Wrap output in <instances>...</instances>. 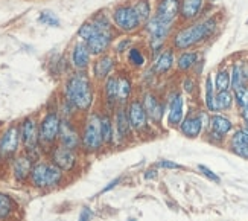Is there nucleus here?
<instances>
[{"label":"nucleus","mask_w":248,"mask_h":221,"mask_svg":"<svg viewBox=\"0 0 248 221\" xmlns=\"http://www.w3.org/2000/svg\"><path fill=\"white\" fill-rule=\"evenodd\" d=\"M64 96H66V101L75 110L89 112L94 101L93 84L90 76L82 70L73 73L67 80L66 85H64Z\"/></svg>","instance_id":"obj_1"},{"label":"nucleus","mask_w":248,"mask_h":221,"mask_svg":"<svg viewBox=\"0 0 248 221\" xmlns=\"http://www.w3.org/2000/svg\"><path fill=\"white\" fill-rule=\"evenodd\" d=\"M217 20L215 18H206L202 21H197L186 28L177 31L174 37H172V48L178 51L190 49L197 44L206 41L213 35V32L217 31Z\"/></svg>","instance_id":"obj_2"},{"label":"nucleus","mask_w":248,"mask_h":221,"mask_svg":"<svg viewBox=\"0 0 248 221\" xmlns=\"http://www.w3.org/2000/svg\"><path fill=\"white\" fill-rule=\"evenodd\" d=\"M64 179V171H61L52 162H37L32 168L29 182L38 189H50L61 185Z\"/></svg>","instance_id":"obj_3"},{"label":"nucleus","mask_w":248,"mask_h":221,"mask_svg":"<svg viewBox=\"0 0 248 221\" xmlns=\"http://www.w3.org/2000/svg\"><path fill=\"white\" fill-rule=\"evenodd\" d=\"M81 147L85 153H98L104 147L102 133H101V115L92 113L85 120L81 131Z\"/></svg>","instance_id":"obj_4"},{"label":"nucleus","mask_w":248,"mask_h":221,"mask_svg":"<svg viewBox=\"0 0 248 221\" xmlns=\"http://www.w3.org/2000/svg\"><path fill=\"white\" fill-rule=\"evenodd\" d=\"M61 130V118L57 112H47L38 124L40 135V147L43 150L50 151L60 139Z\"/></svg>","instance_id":"obj_5"},{"label":"nucleus","mask_w":248,"mask_h":221,"mask_svg":"<svg viewBox=\"0 0 248 221\" xmlns=\"http://www.w3.org/2000/svg\"><path fill=\"white\" fill-rule=\"evenodd\" d=\"M111 18H113V25L125 32V34H131V32H136L140 26V21H139V17L134 11V6L133 5H119L113 9V14H111Z\"/></svg>","instance_id":"obj_6"},{"label":"nucleus","mask_w":248,"mask_h":221,"mask_svg":"<svg viewBox=\"0 0 248 221\" xmlns=\"http://www.w3.org/2000/svg\"><path fill=\"white\" fill-rule=\"evenodd\" d=\"M20 137L25 153L31 154L35 159V154L40 148V135H38V124L35 122L34 118H26L20 124Z\"/></svg>","instance_id":"obj_7"},{"label":"nucleus","mask_w":248,"mask_h":221,"mask_svg":"<svg viewBox=\"0 0 248 221\" xmlns=\"http://www.w3.org/2000/svg\"><path fill=\"white\" fill-rule=\"evenodd\" d=\"M126 116H128V120L129 124H131L133 130L137 131V133H143L145 130H148L149 124H148V113L142 104V101L137 98L131 99L128 104H126Z\"/></svg>","instance_id":"obj_8"},{"label":"nucleus","mask_w":248,"mask_h":221,"mask_svg":"<svg viewBox=\"0 0 248 221\" xmlns=\"http://www.w3.org/2000/svg\"><path fill=\"white\" fill-rule=\"evenodd\" d=\"M49 157H50V162L53 165H57V167L64 171V172H70L75 170L78 163V157H77V153L73 150H69L62 145H55L50 151H49Z\"/></svg>","instance_id":"obj_9"},{"label":"nucleus","mask_w":248,"mask_h":221,"mask_svg":"<svg viewBox=\"0 0 248 221\" xmlns=\"http://www.w3.org/2000/svg\"><path fill=\"white\" fill-rule=\"evenodd\" d=\"M20 125H11L8 127L3 135L0 136V157H5V159H11L14 157L18 147H20Z\"/></svg>","instance_id":"obj_10"},{"label":"nucleus","mask_w":248,"mask_h":221,"mask_svg":"<svg viewBox=\"0 0 248 221\" xmlns=\"http://www.w3.org/2000/svg\"><path fill=\"white\" fill-rule=\"evenodd\" d=\"M113 40H114V31L111 28V29H105V31L98 32V34H94L90 40L84 41V43L87 44V48L92 55H94V57H101V55H105V52L108 51Z\"/></svg>","instance_id":"obj_11"},{"label":"nucleus","mask_w":248,"mask_h":221,"mask_svg":"<svg viewBox=\"0 0 248 221\" xmlns=\"http://www.w3.org/2000/svg\"><path fill=\"white\" fill-rule=\"evenodd\" d=\"M60 145L69 150L77 151L81 148V133L75 127L69 119H61V130H60Z\"/></svg>","instance_id":"obj_12"},{"label":"nucleus","mask_w":248,"mask_h":221,"mask_svg":"<svg viewBox=\"0 0 248 221\" xmlns=\"http://www.w3.org/2000/svg\"><path fill=\"white\" fill-rule=\"evenodd\" d=\"M131 131H133V127L128 120L126 108L124 105H119L116 108V115H114V142L129 140Z\"/></svg>","instance_id":"obj_13"},{"label":"nucleus","mask_w":248,"mask_h":221,"mask_svg":"<svg viewBox=\"0 0 248 221\" xmlns=\"http://www.w3.org/2000/svg\"><path fill=\"white\" fill-rule=\"evenodd\" d=\"M34 162H35V159L28 153L16 156L13 160V174L16 177V180H18V182L29 180L32 168H34V165H35Z\"/></svg>","instance_id":"obj_14"},{"label":"nucleus","mask_w":248,"mask_h":221,"mask_svg":"<svg viewBox=\"0 0 248 221\" xmlns=\"http://www.w3.org/2000/svg\"><path fill=\"white\" fill-rule=\"evenodd\" d=\"M181 0H157L154 17L166 23H174V20L180 16Z\"/></svg>","instance_id":"obj_15"},{"label":"nucleus","mask_w":248,"mask_h":221,"mask_svg":"<svg viewBox=\"0 0 248 221\" xmlns=\"http://www.w3.org/2000/svg\"><path fill=\"white\" fill-rule=\"evenodd\" d=\"M143 29L148 34L149 38H160V40H168L172 31V23H166V21H161L157 17H151L146 23L143 25Z\"/></svg>","instance_id":"obj_16"},{"label":"nucleus","mask_w":248,"mask_h":221,"mask_svg":"<svg viewBox=\"0 0 248 221\" xmlns=\"http://www.w3.org/2000/svg\"><path fill=\"white\" fill-rule=\"evenodd\" d=\"M142 104L148 113V118L153 120L155 124H160L161 119L165 116V105L160 102V99L157 98V95L154 93H145L143 95V99H142Z\"/></svg>","instance_id":"obj_17"},{"label":"nucleus","mask_w":248,"mask_h":221,"mask_svg":"<svg viewBox=\"0 0 248 221\" xmlns=\"http://www.w3.org/2000/svg\"><path fill=\"white\" fill-rule=\"evenodd\" d=\"M175 63V57H174V48H168V49H163L158 55L157 58L154 60L153 66H151V72L154 75H165L168 73L172 66Z\"/></svg>","instance_id":"obj_18"},{"label":"nucleus","mask_w":248,"mask_h":221,"mask_svg":"<svg viewBox=\"0 0 248 221\" xmlns=\"http://www.w3.org/2000/svg\"><path fill=\"white\" fill-rule=\"evenodd\" d=\"M183 116H185V99L180 93H174L169 99L168 124L170 127H178L183 122Z\"/></svg>","instance_id":"obj_19"},{"label":"nucleus","mask_w":248,"mask_h":221,"mask_svg":"<svg viewBox=\"0 0 248 221\" xmlns=\"http://www.w3.org/2000/svg\"><path fill=\"white\" fill-rule=\"evenodd\" d=\"M90 58H92V53L87 48V44L84 41H79L73 46L72 49V55H70V60L73 68L77 70H85L90 66Z\"/></svg>","instance_id":"obj_20"},{"label":"nucleus","mask_w":248,"mask_h":221,"mask_svg":"<svg viewBox=\"0 0 248 221\" xmlns=\"http://www.w3.org/2000/svg\"><path fill=\"white\" fill-rule=\"evenodd\" d=\"M204 0H181L180 3V17L185 21H193L201 14Z\"/></svg>","instance_id":"obj_21"},{"label":"nucleus","mask_w":248,"mask_h":221,"mask_svg":"<svg viewBox=\"0 0 248 221\" xmlns=\"http://www.w3.org/2000/svg\"><path fill=\"white\" fill-rule=\"evenodd\" d=\"M114 69V60L108 55H101L93 63V76L96 80H107Z\"/></svg>","instance_id":"obj_22"},{"label":"nucleus","mask_w":248,"mask_h":221,"mask_svg":"<svg viewBox=\"0 0 248 221\" xmlns=\"http://www.w3.org/2000/svg\"><path fill=\"white\" fill-rule=\"evenodd\" d=\"M104 95L105 104L108 110H116L119 107V98H117V75H110L104 83Z\"/></svg>","instance_id":"obj_23"},{"label":"nucleus","mask_w":248,"mask_h":221,"mask_svg":"<svg viewBox=\"0 0 248 221\" xmlns=\"http://www.w3.org/2000/svg\"><path fill=\"white\" fill-rule=\"evenodd\" d=\"M133 92V81L126 73L117 75V98H119V105H125L129 101V96Z\"/></svg>","instance_id":"obj_24"},{"label":"nucleus","mask_w":248,"mask_h":221,"mask_svg":"<svg viewBox=\"0 0 248 221\" xmlns=\"http://www.w3.org/2000/svg\"><path fill=\"white\" fill-rule=\"evenodd\" d=\"M202 130V124L198 116H187L186 119H183V122L180 124V131L186 137H198L200 133Z\"/></svg>","instance_id":"obj_25"},{"label":"nucleus","mask_w":248,"mask_h":221,"mask_svg":"<svg viewBox=\"0 0 248 221\" xmlns=\"http://www.w3.org/2000/svg\"><path fill=\"white\" fill-rule=\"evenodd\" d=\"M230 148L238 156L244 157L248 151V131L247 130H238L232 137Z\"/></svg>","instance_id":"obj_26"},{"label":"nucleus","mask_w":248,"mask_h":221,"mask_svg":"<svg viewBox=\"0 0 248 221\" xmlns=\"http://www.w3.org/2000/svg\"><path fill=\"white\" fill-rule=\"evenodd\" d=\"M101 133L104 145H110L114 142V120L108 113L101 115Z\"/></svg>","instance_id":"obj_27"},{"label":"nucleus","mask_w":248,"mask_h":221,"mask_svg":"<svg viewBox=\"0 0 248 221\" xmlns=\"http://www.w3.org/2000/svg\"><path fill=\"white\" fill-rule=\"evenodd\" d=\"M16 209L17 204L13 200V197L5 192H0V221H8L16 212Z\"/></svg>","instance_id":"obj_28"},{"label":"nucleus","mask_w":248,"mask_h":221,"mask_svg":"<svg viewBox=\"0 0 248 221\" xmlns=\"http://www.w3.org/2000/svg\"><path fill=\"white\" fill-rule=\"evenodd\" d=\"M198 52L195 51H187V52H183L180 57L177 58L175 64H177V69L181 72H187L190 70L193 66L198 63Z\"/></svg>","instance_id":"obj_29"},{"label":"nucleus","mask_w":248,"mask_h":221,"mask_svg":"<svg viewBox=\"0 0 248 221\" xmlns=\"http://www.w3.org/2000/svg\"><path fill=\"white\" fill-rule=\"evenodd\" d=\"M210 125H212V131L218 133V135H221V136L229 135L233 128L232 120L227 119L225 116H221V115H213L210 118Z\"/></svg>","instance_id":"obj_30"},{"label":"nucleus","mask_w":248,"mask_h":221,"mask_svg":"<svg viewBox=\"0 0 248 221\" xmlns=\"http://www.w3.org/2000/svg\"><path fill=\"white\" fill-rule=\"evenodd\" d=\"M133 6H134V11H136V14L139 17L140 25L143 26L146 21L153 17V8H151V2H149V0H137Z\"/></svg>","instance_id":"obj_31"},{"label":"nucleus","mask_w":248,"mask_h":221,"mask_svg":"<svg viewBox=\"0 0 248 221\" xmlns=\"http://www.w3.org/2000/svg\"><path fill=\"white\" fill-rule=\"evenodd\" d=\"M230 76H232V88L233 90H238V88L244 87L245 85V70H244V64L242 63H234L233 68H232V72H230Z\"/></svg>","instance_id":"obj_32"},{"label":"nucleus","mask_w":248,"mask_h":221,"mask_svg":"<svg viewBox=\"0 0 248 221\" xmlns=\"http://www.w3.org/2000/svg\"><path fill=\"white\" fill-rule=\"evenodd\" d=\"M232 88V76L230 70L227 69H221L217 73V78H215V90L218 92H227Z\"/></svg>","instance_id":"obj_33"},{"label":"nucleus","mask_w":248,"mask_h":221,"mask_svg":"<svg viewBox=\"0 0 248 221\" xmlns=\"http://www.w3.org/2000/svg\"><path fill=\"white\" fill-rule=\"evenodd\" d=\"M215 84H213V80L212 76L209 75L206 78V99H204V102H206V107L209 112H217V105H215V98H217V93H215Z\"/></svg>","instance_id":"obj_34"},{"label":"nucleus","mask_w":248,"mask_h":221,"mask_svg":"<svg viewBox=\"0 0 248 221\" xmlns=\"http://www.w3.org/2000/svg\"><path fill=\"white\" fill-rule=\"evenodd\" d=\"M234 96L230 93V90L227 92H218L217 98H215V105H217V112H221V110H229L233 105Z\"/></svg>","instance_id":"obj_35"},{"label":"nucleus","mask_w":248,"mask_h":221,"mask_svg":"<svg viewBox=\"0 0 248 221\" xmlns=\"http://www.w3.org/2000/svg\"><path fill=\"white\" fill-rule=\"evenodd\" d=\"M128 63L133 66V68H143V66L146 64V58H145V53L140 51L139 48H131L128 51Z\"/></svg>","instance_id":"obj_36"},{"label":"nucleus","mask_w":248,"mask_h":221,"mask_svg":"<svg viewBox=\"0 0 248 221\" xmlns=\"http://www.w3.org/2000/svg\"><path fill=\"white\" fill-rule=\"evenodd\" d=\"M38 21L41 25H46V26H52V28H57L60 26V18L58 16L53 13L50 9H45L40 13V17H38Z\"/></svg>","instance_id":"obj_37"},{"label":"nucleus","mask_w":248,"mask_h":221,"mask_svg":"<svg viewBox=\"0 0 248 221\" xmlns=\"http://www.w3.org/2000/svg\"><path fill=\"white\" fill-rule=\"evenodd\" d=\"M233 96H234V101L236 104H238V107L241 108H247L248 107V87L244 85L241 88H238V90H233Z\"/></svg>","instance_id":"obj_38"},{"label":"nucleus","mask_w":248,"mask_h":221,"mask_svg":"<svg viewBox=\"0 0 248 221\" xmlns=\"http://www.w3.org/2000/svg\"><path fill=\"white\" fill-rule=\"evenodd\" d=\"M198 170L204 174V175H206L207 177V179H210L212 182H215V183H219L221 182V179H219V177L217 175V174H215L212 170H209L207 167H204V165H200V167H198Z\"/></svg>","instance_id":"obj_39"},{"label":"nucleus","mask_w":248,"mask_h":221,"mask_svg":"<svg viewBox=\"0 0 248 221\" xmlns=\"http://www.w3.org/2000/svg\"><path fill=\"white\" fill-rule=\"evenodd\" d=\"M131 43H133V40L131 38H122L119 43H117V46H116V51H117V53H124L125 51H129L131 48Z\"/></svg>","instance_id":"obj_40"},{"label":"nucleus","mask_w":248,"mask_h":221,"mask_svg":"<svg viewBox=\"0 0 248 221\" xmlns=\"http://www.w3.org/2000/svg\"><path fill=\"white\" fill-rule=\"evenodd\" d=\"M93 220V211L89 206H84L81 209V214H79V220L78 221H92Z\"/></svg>","instance_id":"obj_41"},{"label":"nucleus","mask_w":248,"mask_h":221,"mask_svg":"<svg viewBox=\"0 0 248 221\" xmlns=\"http://www.w3.org/2000/svg\"><path fill=\"white\" fill-rule=\"evenodd\" d=\"M158 167L160 168H166V170H181V165H178L175 162H170V160H160Z\"/></svg>","instance_id":"obj_42"},{"label":"nucleus","mask_w":248,"mask_h":221,"mask_svg":"<svg viewBox=\"0 0 248 221\" xmlns=\"http://www.w3.org/2000/svg\"><path fill=\"white\" fill-rule=\"evenodd\" d=\"M183 87H185V90L187 93H192L193 90H195V81H193L192 78H186L185 83H183Z\"/></svg>","instance_id":"obj_43"},{"label":"nucleus","mask_w":248,"mask_h":221,"mask_svg":"<svg viewBox=\"0 0 248 221\" xmlns=\"http://www.w3.org/2000/svg\"><path fill=\"white\" fill-rule=\"evenodd\" d=\"M143 177H145L146 180H153V179H157V170H154V168L148 170V171L143 174Z\"/></svg>","instance_id":"obj_44"},{"label":"nucleus","mask_w":248,"mask_h":221,"mask_svg":"<svg viewBox=\"0 0 248 221\" xmlns=\"http://www.w3.org/2000/svg\"><path fill=\"white\" fill-rule=\"evenodd\" d=\"M116 185H119V179H114L113 182H110V183H108V186H105L104 189L101 191V194H104V192H108L110 189H113V187H114Z\"/></svg>","instance_id":"obj_45"},{"label":"nucleus","mask_w":248,"mask_h":221,"mask_svg":"<svg viewBox=\"0 0 248 221\" xmlns=\"http://www.w3.org/2000/svg\"><path fill=\"white\" fill-rule=\"evenodd\" d=\"M241 116H242V119L245 120V122L248 124V107L247 108H241Z\"/></svg>","instance_id":"obj_46"},{"label":"nucleus","mask_w":248,"mask_h":221,"mask_svg":"<svg viewBox=\"0 0 248 221\" xmlns=\"http://www.w3.org/2000/svg\"><path fill=\"white\" fill-rule=\"evenodd\" d=\"M244 70H245V78H247V81H248V64L244 66Z\"/></svg>","instance_id":"obj_47"},{"label":"nucleus","mask_w":248,"mask_h":221,"mask_svg":"<svg viewBox=\"0 0 248 221\" xmlns=\"http://www.w3.org/2000/svg\"><path fill=\"white\" fill-rule=\"evenodd\" d=\"M128 221H136V220H128Z\"/></svg>","instance_id":"obj_48"},{"label":"nucleus","mask_w":248,"mask_h":221,"mask_svg":"<svg viewBox=\"0 0 248 221\" xmlns=\"http://www.w3.org/2000/svg\"><path fill=\"white\" fill-rule=\"evenodd\" d=\"M247 25H248V20H247Z\"/></svg>","instance_id":"obj_49"}]
</instances>
